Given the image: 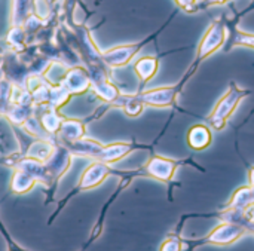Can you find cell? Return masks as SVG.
I'll return each instance as SVG.
<instances>
[{"mask_svg": "<svg viewBox=\"0 0 254 251\" xmlns=\"http://www.w3.org/2000/svg\"><path fill=\"white\" fill-rule=\"evenodd\" d=\"M226 39H228V27H226V24H225L222 19L213 21V22L210 24V27L207 28L205 34L202 36V39H201L198 48H196V54H195L193 63L190 64L189 70L186 71V76H185L179 83H176L180 92L183 91L185 83L190 79V76H192V74L198 70V67L202 64V61H204L205 58H208L210 55H213L216 51H219V49L225 45Z\"/></svg>", "mask_w": 254, "mask_h": 251, "instance_id": "cell-1", "label": "cell"}, {"mask_svg": "<svg viewBox=\"0 0 254 251\" xmlns=\"http://www.w3.org/2000/svg\"><path fill=\"white\" fill-rule=\"evenodd\" d=\"M247 232L246 226L238 222L220 220L217 226H214L205 237L196 240H183V251H195L205 246H217V247H229L240 241Z\"/></svg>", "mask_w": 254, "mask_h": 251, "instance_id": "cell-2", "label": "cell"}, {"mask_svg": "<svg viewBox=\"0 0 254 251\" xmlns=\"http://www.w3.org/2000/svg\"><path fill=\"white\" fill-rule=\"evenodd\" d=\"M250 94H252L250 89L241 88L235 82H231L228 91L216 103L214 109L207 116V125L211 126V128H214V129H217V131H222L228 125L231 116L234 115V112L237 110V107L240 106V103L247 95H250Z\"/></svg>", "mask_w": 254, "mask_h": 251, "instance_id": "cell-3", "label": "cell"}, {"mask_svg": "<svg viewBox=\"0 0 254 251\" xmlns=\"http://www.w3.org/2000/svg\"><path fill=\"white\" fill-rule=\"evenodd\" d=\"M183 165H193L196 168H199L202 171V168L196 164V162H192V161H188V159H171V158H165V156H161V155H153L140 171V176H144V177H149V179H153V180H158V182H162L165 185H171L173 180H174V176L177 173V170Z\"/></svg>", "mask_w": 254, "mask_h": 251, "instance_id": "cell-4", "label": "cell"}, {"mask_svg": "<svg viewBox=\"0 0 254 251\" xmlns=\"http://www.w3.org/2000/svg\"><path fill=\"white\" fill-rule=\"evenodd\" d=\"M138 95L144 106L156 107V109H171L176 106L180 91L177 85H171V86H159L153 89H146V91H141Z\"/></svg>", "mask_w": 254, "mask_h": 251, "instance_id": "cell-5", "label": "cell"}, {"mask_svg": "<svg viewBox=\"0 0 254 251\" xmlns=\"http://www.w3.org/2000/svg\"><path fill=\"white\" fill-rule=\"evenodd\" d=\"M155 36H156V34H153V36H150V37H147V39H144L143 42H138V43L125 45V46H118V48H115V49H110V51L106 54V58H107L109 64H110V65H115V67L128 64V63L132 60V57H134L146 43H149Z\"/></svg>", "mask_w": 254, "mask_h": 251, "instance_id": "cell-6", "label": "cell"}, {"mask_svg": "<svg viewBox=\"0 0 254 251\" xmlns=\"http://www.w3.org/2000/svg\"><path fill=\"white\" fill-rule=\"evenodd\" d=\"M211 141H213L211 129L208 125H204V124L193 125L186 134V143L195 152H202L208 149L211 146Z\"/></svg>", "mask_w": 254, "mask_h": 251, "instance_id": "cell-7", "label": "cell"}, {"mask_svg": "<svg viewBox=\"0 0 254 251\" xmlns=\"http://www.w3.org/2000/svg\"><path fill=\"white\" fill-rule=\"evenodd\" d=\"M254 207V186H241L238 188L234 195L231 196V199L228 201V204L223 208L228 210H241V211H247L250 213L252 208Z\"/></svg>", "mask_w": 254, "mask_h": 251, "instance_id": "cell-8", "label": "cell"}, {"mask_svg": "<svg viewBox=\"0 0 254 251\" xmlns=\"http://www.w3.org/2000/svg\"><path fill=\"white\" fill-rule=\"evenodd\" d=\"M207 217H217L220 220H231V222H238L241 225L246 226L249 234L254 235V217L252 213L247 211H241V210H228V208H222L219 213L216 214H207Z\"/></svg>", "mask_w": 254, "mask_h": 251, "instance_id": "cell-9", "label": "cell"}, {"mask_svg": "<svg viewBox=\"0 0 254 251\" xmlns=\"http://www.w3.org/2000/svg\"><path fill=\"white\" fill-rule=\"evenodd\" d=\"M159 68V60L156 57H143L135 61L134 70L141 82V85L149 83L158 73Z\"/></svg>", "mask_w": 254, "mask_h": 251, "instance_id": "cell-10", "label": "cell"}, {"mask_svg": "<svg viewBox=\"0 0 254 251\" xmlns=\"http://www.w3.org/2000/svg\"><path fill=\"white\" fill-rule=\"evenodd\" d=\"M109 174H112V170L103 164H95L92 165L83 176L82 182H80V189H89V188H95L98 186Z\"/></svg>", "mask_w": 254, "mask_h": 251, "instance_id": "cell-11", "label": "cell"}, {"mask_svg": "<svg viewBox=\"0 0 254 251\" xmlns=\"http://www.w3.org/2000/svg\"><path fill=\"white\" fill-rule=\"evenodd\" d=\"M122 107H124V110H125V113H127L128 116L137 118V116H140V115L143 113V109H144L146 106L143 104L140 95L137 94V95L127 97V98H125V104H124Z\"/></svg>", "mask_w": 254, "mask_h": 251, "instance_id": "cell-12", "label": "cell"}, {"mask_svg": "<svg viewBox=\"0 0 254 251\" xmlns=\"http://www.w3.org/2000/svg\"><path fill=\"white\" fill-rule=\"evenodd\" d=\"M183 249H185L183 238L177 232H173V234L167 235L165 240L159 246V251H183Z\"/></svg>", "mask_w": 254, "mask_h": 251, "instance_id": "cell-13", "label": "cell"}, {"mask_svg": "<svg viewBox=\"0 0 254 251\" xmlns=\"http://www.w3.org/2000/svg\"><path fill=\"white\" fill-rule=\"evenodd\" d=\"M232 46H249V48H254V34L237 30V33L234 36V40H232Z\"/></svg>", "mask_w": 254, "mask_h": 251, "instance_id": "cell-14", "label": "cell"}, {"mask_svg": "<svg viewBox=\"0 0 254 251\" xmlns=\"http://www.w3.org/2000/svg\"><path fill=\"white\" fill-rule=\"evenodd\" d=\"M179 7L186 12H193L196 9V0H174Z\"/></svg>", "mask_w": 254, "mask_h": 251, "instance_id": "cell-15", "label": "cell"}, {"mask_svg": "<svg viewBox=\"0 0 254 251\" xmlns=\"http://www.w3.org/2000/svg\"><path fill=\"white\" fill-rule=\"evenodd\" d=\"M231 0H202L199 3V7H210V6H217V4H226Z\"/></svg>", "mask_w": 254, "mask_h": 251, "instance_id": "cell-16", "label": "cell"}, {"mask_svg": "<svg viewBox=\"0 0 254 251\" xmlns=\"http://www.w3.org/2000/svg\"><path fill=\"white\" fill-rule=\"evenodd\" d=\"M249 185L254 186V165L249 168Z\"/></svg>", "mask_w": 254, "mask_h": 251, "instance_id": "cell-17", "label": "cell"}]
</instances>
